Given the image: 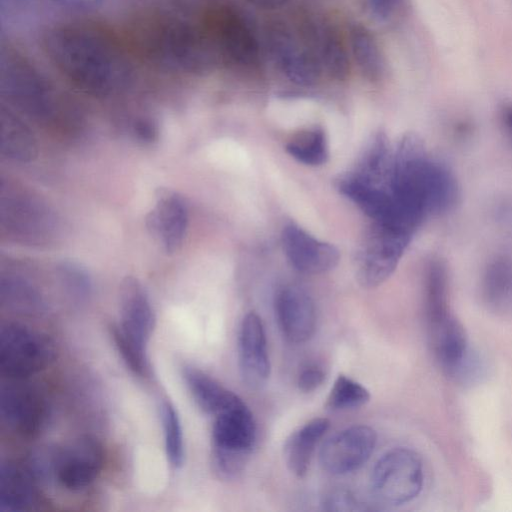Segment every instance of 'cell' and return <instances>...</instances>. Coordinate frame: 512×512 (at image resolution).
Instances as JSON below:
<instances>
[{
  "mask_svg": "<svg viewBox=\"0 0 512 512\" xmlns=\"http://www.w3.org/2000/svg\"><path fill=\"white\" fill-rule=\"evenodd\" d=\"M51 65L74 87L95 97L115 96L132 81L136 59L121 32L91 21L55 25L42 37Z\"/></svg>",
  "mask_w": 512,
  "mask_h": 512,
  "instance_id": "1",
  "label": "cell"
},
{
  "mask_svg": "<svg viewBox=\"0 0 512 512\" xmlns=\"http://www.w3.org/2000/svg\"><path fill=\"white\" fill-rule=\"evenodd\" d=\"M137 61L181 72L202 71L216 61L197 16L145 12L121 32Z\"/></svg>",
  "mask_w": 512,
  "mask_h": 512,
  "instance_id": "2",
  "label": "cell"
},
{
  "mask_svg": "<svg viewBox=\"0 0 512 512\" xmlns=\"http://www.w3.org/2000/svg\"><path fill=\"white\" fill-rule=\"evenodd\" d=\"M390 180L396 202L421 223L430 215L451 211L459 201V187L453 173L431 159L416 136H407L402 141Z\"/></svg>",
  "mask_w": 512,
  "mask_h": 512,
  "instance_id": "3",
  "label": "cell"
},
{
  "mask_svg": "<svg viewBox=\"0 0 512 512\" xmlns=\"http://www.w3.org/2000/svg\"><path fill=\"white\" fill-rule=\"evenodd\" d=\"M196 15L216 63L242 72L259 68V43L241 12L225 2L210 1Z\"/></svg>",
  "mask_w": 512,
  "mask_h": 512,
  "instance_id": "4",
  "label": "cell"
},
{
  "mask_svg": "<svg viewBox=\"0 0 512 512\" xmlns=\"http://www.w3.org/2000/svg\"><path fill=\"white\" fill-rule=\"evenodd\" d=\"M155 323V313L143 285L135 277H126L120 289V322L110 330L124 362L141 377L150 373L147 344Z\"/></svg>",
  "mask_w": 512,
  "mask_h": 512,
  "instance_id": "5",
  "label": "cell"
},
{
  "mask_svg": "<svg viewBox=\"0 0 512 512\" xmlns=\"http://www.w3.org/2000/svg\"><path fill=\"white\" fill-rule=\"evenodd\" d=\"M214 417L212 465L219 477L233 479L242 473L255 446L256 421L244 401Z\"/></svg>",
  "mask_w": 512,
  "mask_h": 512,
  "instance_id": "6",
  "label": "cell"
},
{
  "mask_svg": "<svg viewBox=\"0 0 512 512\" xmlns=\"http://www.w3.org/2000/svg\"><path fill=\"white\" fill-rule=\"evenodd\" d=\"M56 357L53 340L17 322L0 328V373L6 379H26L45 369Z\"/></svg>",
  "mask_w": 512,
  "mask_h": 512,
  "instance_id": "7",
  "label": "cell"
},
{
  "mask_svg": "<svg viewBox=\"0 0 512 512\" xmlns=\"http://www.w3.org/2000/svg\"><path fill=\"white\" fill-rule=\"evenodd\" d=\"M1 94L24 114L46 120L54 112L51 87L20 53L8 49L1 59Z\"/></svg>",
  "mask_w": 512,
  "mask_h": 512,
  "instance_id": "8",
  "label": "cell"
},
{
  "mask_svg": "<svg viewBox=\"0 0 512 512\" xmlns=\"http://www.w3.org/2000/svg\"><path fill=\"white\" fill-rule=\"evenodd\" d=\"M0 223L7 235L22 242L41 244L56 235L57 218L49 206L30 193L1 180Z\"/></svg>",
  "mask_w": 512,
  "mask_h": 512,
  "instance_id": "9",
  "label": "cell"
},
{
  "mask_svg": "<svg viewBox=\"0 0 512 512\" xmlns=\"http://www.w3.org/2000/svg\"><path fill=\"white\" fill-rule=\"evenodd\" d=\"M423 483L422 461L408 448L398 447L386 452L372 470V493L384 504L402 505L410 502L419 495Z\"/></svg>",
  "mask_w": 512,
  "mask_h": 512,
  "instance_id": "10",
  "label": "cell"
},
{
  "mask_svg": "<svg viewBox=\"0 0 512 512\" xmlns=\"http://www.w3.org/2000/svg\"><path fill=\"white\" fill-rule=\"evenodd\" d=\"M26 379H7L1 385L0 417L12 432L31 437L46 427L50 404L45 392Z\"/></svg>",
  "mask_w": 512,
  "mask_h": 512,
  "instance_id": "11",
  "label": "cell"
},
{
  "mask_svg": "<svg viewBox=\"0 0 512 512\" xmlns=\"http://www.w3.org/2000/svg\"><path fill=\"white\" fill-rule=\"evenodd\" d=\"M413 234L386 222H375L361 252L358 280L364 287L383 283L395 270Z\"/></svg>",
  "mask_w": 512,
  "mask_h": 512,
  "instance_id": "12",
  "label": "cell"
},
{
  "mask_svg": "<svg viewBox=\"0 0 512 512\" xmlns=\"http://www.w3.org/2000/svg\"><path fill=\"white\" fill-rule=\"evenodd\" d=\"M267 43L276 67L289 81L302 86L318 81L322 69L303 32L275 24L267 33Z\"/></svg>",
  "mask_w": 512,
  "mask_h": 512,
  "instance_id": "13",
  "label": "cell"
},
{
  "mask_svg": "<svg viewBox=\"0 0 512 512\" xmlns=\"http://www.w3.org/2000/svg\"><path fill=\"white\" fill-rule=\"evenodd\" d=\"M104 457L103 446L96 438L81 436L56 452L53 473L64 488L82 490L98 477Z\"/></svg>",
  "mask_w": 512,
  "mask_h": 512,
  "instance_id": "14",
  "label": "cell"
},
{
  "mask_svg": "<svg viewBox=\"0 0 512 512\" xmlns=\"http://www.w3.org/2000/svg\"><path fill=\"white\" fill-rule=\"evenodd\" d=\"M377 435L367 425H353L329 437L319 452L322 468L343 475L362 467L374 451Z\"/></svg>",
  "mask_w": 512,
  "mask_h": 512,
  "instance_id": "15",
  "label": "cell"
},
{
  "mask_svg": "<svg viewBox=\"0 0 512 512\" xmlns=\"http://www.w3.org/2000/svg\"><path fill=\"white\" fill-rule=\"evenodd\" d=\"M238 364L243 382L251 389H260L269 379L271 366L265 330L254 312L248 313L240 325Z\"/></svg>",
  "mask_w": 512,
  "mask_h": 512,
  "instance_id": "16",
  "label": "cell"
},
{
  "mask_svg": "<svg viewBox=\"0 0 512 512\" xmlns=\"http://www.w3.org/2000/svg\"><path fill=\"white\" fill-rule=\"evenodd\" d=\"M146 225L167 253L182 246L188 226V207L185 199L175 191L160 189L156 203L146 218Z\"/></svg>",
  "mask_w": 512,
  "mask_h": 512,
  "instance_id": "17",
  "label": "cell"
},
{
  "mask_svg": "<svg viewBox=\"0 0 512 512\" xmlns=\"http://www.w3.org/2000/svg\"><path fill=\"white\" fill-rule=\"evenodd\" d=\"M275 315L284 338L295 344L308 341L316 329V309L310 295L300 287L286 286L275 297Z\"/></svg>",
  "mask_w": 512,
  "mask_h": 512,
  "instance_id": "18",
  "label": "cell"
},
{
  "mask_svg": "<svg viewBox=\"0 0 512 512\" xmlns=\"http://www.w3.org/2000/svg\"><path fill=\"white\" fill-rule=\"evenodd\" d=\"M281 238L288 260L301 273H325L333 269L339 261L336 247L318 240L297 225H287Z\"/></svg>",
  "mask_w": 512,
  "mask_h": 512,
  "instance_id": "19",
  "label": "cell"
},
{
  "mask_svg": "<svg viewBox=\"0 0 512 512\" xmlns=\"http://www.w3.org/2000/svg\"><path fill=\"white\" fill-rule=\"evenodd\" d=\"M322 69L329 76L342 80L349 73V58L345 46L329 23L309 19L302 29Z\"/></svg>",
  "mask_w": 512,
  "mask_h": 512,
  "instance_id": "20",
  "label": "cell"
},
{
  "mask_svg": "<svg viewBox=\"0 0 512 512\" xmlns=\"http://www.w3.org/2000/svg\"><path fill=\"white\" fill-rule=\"evenodd\" d=\"M39 503L40 492L32 471L17 462H2L0 467V511H29Z\"/></svg>",
  "mask_w": 512,
  "mask_h": 512,
  "instance_id": "21",
  "label": "cell"
},
{
  "mask_svg": "<svg viewBox=\"0 0 512 512\" xmlns=\"http://www.w3.org/2000/svg\"><path fill=\"white\" fill-rule=\"evenodd\" d=\"M182 376L194 401L207 414L216 416L243 401L233 391L197 367L185 365L182 368Z\"/></svg>",
  "mask_w": 512,
  "mask_h": 512,
  "instance_id": "22",
  "label": "cell"
},
{
  "mask_svg": "<svg viewBox=\"0 0 512 512\" xmlns=\"http://www.w3.org/2000/svg\"><path fill=\"white\" fill-rule=\"evenodd\" d=\"M329 426L328 419L314 418L293 431L286 439L283 447L284 460L294 475L303 477L307 473L314 449Z\"/></svg>",
  "mask_w": 512,
  "mask_h": 512,
  "instance_id": "23",
  "label": "cell"
},
{
  "mask_svg": "<svg viewBox=\"0 0 512 512\" xmlns=\"http://www.w3.org/2000/svg\"><path fill=\"white\" fill-rule=\"evenodd\" d=\"M0 151L7 160L28 163L37 156V143L30 129L5 109L0 115Z\"/></svg>",
  "mask_w": 512,
  "mask_h": 512,
  "instance_id": "24",
  "label": "cell"
},
{
  "mask_svg": "<svg viewBox=\"0 0 512 512\" xmlns=\"http://www.w3.org/2000/svg\"><path fill=\"white\" fill-rule=\"evenodd\" d=\"M483 295L490 308L512 310V261L498 256L489 262L483 276Z\"/></svg>",
  "mask_w": 512,
  "mask_h": 512,
  "instance_id": "25",
  "label": "cell"
},
{
  "mask_svg": "<svg viewBox=\"0 0 512 512\" xmlns=\"http://www.w3.org/2000/svg\"><path fill=\"white\" fill-rule=\"evenodd\" d=\"M352 57L365 78L376 81L384 72V58L373 34L364 26L354 24L349 30Z\"/></svg>",
  "mask_w": 512,
  "mask_h": 512,
  "instance_id": "26",
  "label": "cell"
},
{
  "mask_svg": "<svg viewBox=\"0 0 512 512\" xmlns=\"http://www.w3.org/2000/svg\"><path fill=\"white\" fill-rule=\"evenodd\" d=\"M0 300L3 306L25 314L39 313L44 309V301L36 287L18 275L1 276Z\"/></svg>",
  "mask_w": 512,
  "mask_h": 512,
  "instance_id": "27",
  "label": "cell"
},
{
  "mask_svg": "<svg viewBox=\"0 0 512 512\" xmlns=\"http://www.w3.org/2000/svg\"><path fill=\"white\" fill-rule=\"evenodd\" d=\"M286 150L293 158L306 165H321L328 157L326 137L319 128L298 134L288 142Z\"/></svg>",
  "mask_w": 512,
  "mask_h": 512,
  "instance_id": "28",
  "label": "cell"
},
{
  "mask_svg": "<svg viewBox=\"0 0 512 512\" xmlns=\"http://www.w3.org/2000/svg\"><path fill=\"white\" fill-rule=\"evenodd\" d=\"M160 415L167 458L173 467L179 468L185 460V444L179 415L168 400L161 403Z\"/></svg>",
  "mask_w": 512,
  "mask_h": 512,
  "instance_id": "29",
  "label": "cell"
},
{
  "mask_svg": "<svg viewBox=\"0 0 512 512\" xmlns=\"http://www.w3.org/2000/svg\"><path fill=\"white\" fill-rule=\"evenodd\" d=\"M369 399L370 393L362 384L340 374L330 389L325 406L331 411H345L359 408Z\"/></svg>",
  "mask_w": 512,
  "mask_h": 512,
  "instance_id": "30",
  "label": "cell"
},
{
  "mask_svg": "<svg viewBox=\"0 0 512 512\" xmlns=\"http://www.w3.org/2000/svg\"><path fill=\"white\" fill-rule=\"evenodd\" d=\"M57 270L64 288L73 299L83 301L89 297L92 284L83 267L75 262L64 261Z\"/></svg>",
  "mask_w": 512,
  "mask_h": 512,
  "instance_id": "31",
  "label": "cell"
},
{
  "mask_svg": "<svg viewBox=\"0 0 512 512\" xmlns=\"http://www.w3.org/2000/svg\"><path fill=\"white\" fill-rule=\"evenodd\" d=\"M322 507L325 511L336 512L368 511L371 509L351 490L345 488H335L329 491L323 497Z\"/></svg>",
  "mask_w": 512,
  "mask_h": 512,
  "instance_id": "32",
  "label": "cell"
},
{
  "mask_svg": "<svg viewBox=\"0 0 512 512\" xmlns=\"http://www.w3.org/2000/svg\"><path fill=\"white\" fill-rule=\"evenodd\" d=\"M326 373L317 364H308L303 367L297 377L298 388L305 393L318 389L325 381Z\"/></svg>",
  "mask_w": 512,
  "mask_h": 512,
  "instance_id": "33",
  "label": "cell"
},
{
  "mask_svg": "<svg viewBox=\"0 0 512 512\" xmlns=\"http://www.w3.org/2000/svg\"><path fill=\"white\" fill-rule=\"evenodd\" d=\"M133 137L142 144H152L159 137V128L151 120L140 119L136 121L132 128Z\"/></svg>",
  "mask_w": 512,
  "mask_h": 512,
  "instance_id": "34",
  "label": "cell"
},
{
  "mask_svg": "<svg viewBox=\"0 0 512 512\" xmlns=\"http://www.w3.org/2000/svg\"><path fill=\"white\" fill-rule=\"evenodd\" d=\"M402 0H367V10L377 21H385L391 17Z\"/></svg>",
  "mask_w": 512,
  "mask_h": 512,
  "instance_id": "35",
  "label": "cell"
},
{
  "mask_svg": "<svg viewBox=\"0 0 512 512\" xmlns=\"http://www.w3.org/2000/svg\"><path fill=\"white\" fill-rule=\"evenodd\" d=\"M501 119L504 129L512 141V104L504 107L501 113Z\"/></svg>",
  "mask_w": 512,
  "mask_h": 512,
  "instance_id": "36",
  "label": "cell"
},
{
  "mask_svg": "<svg viewBox=\"0 0 512 512\" xmlns=\"http://www.w3.org/2000/svg\"><path fill=\"white\" fill-rule=\"evenodd\" d=\"M253 5L264 8V9H273L278 8L284 4H286L289 0H247Z\"/></svg>",
  "mask_w": 512,
  "mask_h": 512,
  "instance_id": "37",
  "label": "cell"
}]
</instances>
